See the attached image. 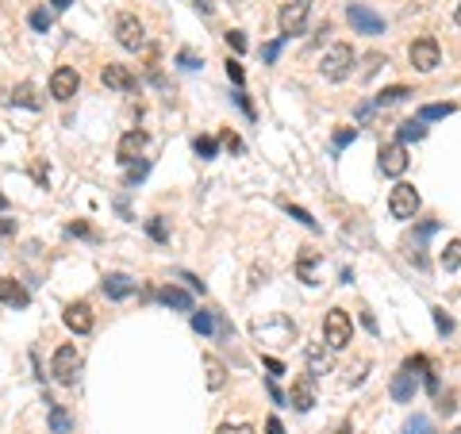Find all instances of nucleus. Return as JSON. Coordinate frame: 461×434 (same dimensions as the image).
Wrapping results in <instances>:
<instances>
[{"instance_id":"1","label":"nucleus","mask_w":461,"mask_h":434,"mask_svg":"<svg viewBox=\"0 0 461 434\" xmlns=\"http://www.w3.org/2000/svg\"><path fill=\"white\" fill-rule=\"evenodd\" d=\"M50 373H54L58 384L74 388L77 376H81V354H77V346H58L54 358H50Z\"/></svg>"},{"instance_id":"2","label":"nucleus","mask_w":461,"mask_h":434,"mask_svg":"<svg viewBox=\"0 0 461 434\" xmlns=\"http://www.w3.org/2000/svg\"><path fill=\"white\" fill-rule=\"evenodd\" d=\"M350 338H354V323H350V315H346L342 308H330L327 315H323V342H327L330 350H342Z\"/></svg>"},{"instance_id":"3","label":"nucleus","mask_w":461,"mask_h":434,"mask_svg":"<svg viewBox=\"0 0 461 434\" xmlns=\"http://www.w3.org/2000/svg\"><path fill=\"white\" fill-rule=\"evenodd\" d=\"M350 66H354V46H350V42H335V46L323 54L319 73L327 77V81H342V77L350 73Z\"/></svg>"},{"instance_id":"4","label":"nucleus","mask_w":461,"mask_h":434,"mask_svg":"<svg viewBox=\"0 0 461 434\" xmlns=\"http://www.w3.org/2000/svg\"><path fill=\"white\" fill-rule=\"evenodd\" d=\"M419 192H415V184L400 181L392 189V196H388V211H392V219H415V211H419Z\"/></svg>"},{"instance_id":"5","label":"nucleus","mask_w":461,"mask_h":434,"mask_svg":"<svg viewBox=\"0 0 461 434\" xmlns=\"http://www.w3.org/2000/svg\"><path fill=\"white\" fill-rule=\"evenodd\" d=\"M312 4H315V0H288L285 8H280V35H285V39H292V35L304 31Z\"/></svg>"},{"instance_id":"6","label":"nucleus","mask_w":461,"mask_h":434,"mask_svg":"<svg viewBox=\"0 0 461 434\" xmlns=\"http://www.w3.org/2000/svg\"><path fill=\"white\" fill-rule=\"evenodd\" d=\"M115 39H119V46L124 51H142L146 46V27L139 24V16H119L115 19Z\"/></svg>"},{"instance_id":"7","label":"nucleus","mask_w":461,"mask_h":434,"mask_svg":"<svg viewBox=\"0 0 461 434\" xmlns=\"http://www.w3.org/2000/svg\"><path fill=\"white\" fill-rule=\"evenodd\" d=\"M408 58H412V66L419 69V73H430V69L438 66V58H442V51H438V42L435 39H415L412 46H408Z\"/></svg>"},{"instance_id":"8","label":"nucleus","mask_w":461,"mask_h":434,"mask_svg":"<svg viewBox=\"0 0 461 434\" xmlns=\"http://www.w3.org/2000/svg\"><path fill=\"white\" fill-rule=\"evenodd\" d=\"M77 85H81V77H77L74 66H58L54 73H50V96H54V101H74Z\"/></svg>"},{"instance_id":"9","label":"nucleus","mask_w":461,"mask_h":434,"mask_svg":"<svg viewBox=\"0 0 461 434\" xmlns=\"http://www.w3.org/2000/svg\"><path fill=\"white\" fill-rule=\"evenodd\" d=\"M380 173L385 177H403V169H408V150H403V142H388V146H380Z\"/></svg>"},{"instance_id":"10","label":"nucleus","mask_w":461,"mask_h":434,"mask_svg":"<svg viewBox=\"0 0 461 434\" xmlns=\"http://www.w3.org/2000/svg\"><path fill=\"white\" fill-rule=\"evenodd\" d=\"M100 81L108 85V89H115V92H135L139 89V81H135V73L127 66H115V62H108L104 69H100Z\"/></svg>"},{"instance_id":"11","label":"nucleus","mask_w":461,"mask_h":434,"mask_svg":"<svg viewBox=\"0 0 461 434\" xmlns=\"http://www.w3.org/2000/svg\"><path fill=\"white\" fill-rule=\"evenodd\" d=\"M288 403H292L296 411H312L315 408V376L312 373H304V376H296V381H292Z\"/></svg>"},{"instance_id":"12","label":"nucleus","mask_w":461,"mask_h":434,"mask_svg":"<svg viewBox=\"0 0 461 434\" xmlns=\"http://www.w3.org/2000/svg\"><path fill=\"white\" fill-rule=\"evenodd\" d=\"M346 16H350V24H354L362 35H385V19H380L373 8H365V4H350Z\"/></svg>"},{"instance_id":"13","label":"nucleus","mask_w":461,"mask_h":434,"mask_svg":"<svg viewBox=\"0 0 461 434\" xmlns=\"http://www.w3.org/2000/svg\"><path fill=\"white\" fill-rule=\"evenodd\" d=\"M142 150H146V134L142 131H127L124 139H119V146H115V154H119L124 166H135V162L142 158Z\"/></svg>"},{"instance_id":"14","label":"nucleus","mask_w":461,"mask_h":434,"mask_svg":"<svg viewBox=\"0 0 461 434\" xmlns=\"http://www.w3.org/2000/svg\"><path fill=\"white\" fill-rule=\"evenodd\" d=\"M304 358H308V373H312V376H323V373H330V369H335V354H330V346L312 342L304 350Z\"/></svg>"},{"instance_id":"15","label":"nucleus","mask_w":461,"mask_h":434,"mask_svg":"<svg viewBox=\"0 0 461 434\" xmlns=\"http://www.w3.org/2000/svg\"><path fill=\"white\" fill-rule=\"evenodd\" d=\"M0 304H8V308H27V304H31V293H27L16 277H0Z\"/></svg>"},{"instance_id":"16","label":"nucleus","mask_w":461,"mask_h":434,"mask_svg":"<svg viewBox=\"0 0 461 434\" xmlns=\"http://www.w3.org/2000/svg\"><path fill=\"white\" fill-rule=\"evenodd\" d=\"M62 319H66V327H69V331H74V334H89L92 331V308H89V304H69V308L66 311H62Z\"/></svg>"},{"instance_id":"17","label":"nucleus","mask_w":461,"mask_h":434,"mask_svg":"<svg viewBox=\"0 0 461 434\" xmlns=\"http://www.w3.org/2000/svg\"><path fill=\"white\" fill-rule=\"evenodd\" d=\"M392 400L396 403H412L415 400V373H408V369H400V373L392 376Z\"/></svg>"},{"instance_id":"18","label":"nucleus","mask_w":461,"mask_h":434,"mask_svg":"<svg viewBox=\"0 0 461 434\" xmlns=\"http://www.w3.org/2000/svg\"><path fill=\"white\" fill-rule=\"evenodd\" d=\"M131 293H135V281L127 273H108L104 277V296H112V300H127Z\"/></svg>"},{"instance_id":"19","label":"nucleus","mask_w":461,"mask_h":434,"mask_svg":"<svg viewBox=\"0 0 461 434\" xmlns=\"http://www.w3.org/2000/svg\"><path fill=\"white\" fill-rule=\"evenodd\" d=\"M158 300H162L165 308H177V311H192V296L185 293V288H177V284H165V288H158Z\"/></svg>"},{"instance_id":"20","label":"nucleus","mask_w":461,"mask_h":434,"mask_svg":"<svg viewBox=\"0 0 461 434\" xmlns=\"http://www.w3.org/2000/svg\"><path fill=\"white\" fill-rule=\"evenodd\" d=\"M296 273H300V281H304V284H319V254H315V250H300Z\"/></svg>"},{"instance_id":"21","label":"nucleus","mask_w":461,"mask_h":434,"mask_svg":"<svg viewBox=\"0 0 461 434\" xmlns=\"http://www.w3.org/2000/svg\"><path fill=\"white\" fill-rule=\"evenodd\" d=\"M423 134H427V123H423V119H403V123L396 127V139L400 142H419Z\"/></svg>"},{"instance_id":"22","label":"nucleus","mask_w":461,"mask_h":434,"mask_svg":"<svg viewBox=\"0 0 461 434\" xmlns=\"http://www.w3.org/2000/svg\"><path fill=\"white\" fill-rule=\"evenodd\" d=\"M204 369H208V388H212V392L227 384V369H223L219 358H212V354H208V358H204Z\"/></svg>"},{"instance_id":"23","label":"nucleus","mask_w":461,"mask_h":434,"mask_svg":"<svg viewBox=\"0 0 461 434\" xmlns=\"http://www.w3.org/2000/svg\"><path fill=\"white\" fill-rule=\"evenodd\" d=\"M50 431H54V434H69V431H74L69 411L62 408V403H50Z\"/></svg>"},{"instance_id":"24","label":"nucleus","mask_w":461,"mask_h":434,"mask_svg":"<svg viewBox=\"0 0 461 434\" xmlns=\"http://www.w3.org/2000/svg\"><path fill=\"white\" fill-rule=\"evenodd\" d=\"M215 327H219L215 311H192V331L196 334H215Z\"/></svg>"},{"instance_id":"25","label":"nucleus","mask_w":461,"mask_h":434,"mask_svg":"<svg viewBox=\"0 0 461 434\" xmlns=\"http://www.w3.org/2000/svg\"><path fill=\"white\" fill-rule=\"evenodd\" d=\"M12 104H19V108H35V112L42 108V101L35 96V89H31V85H19V89L12 92Z\"/></svg>"},{"instance_id":"26","label":"nucleus","mask_w":461,"mask_h":434,"mask_svg":"<svg viewBox=\"0 0 461 434\" xmlns=\"http://www.w3.org/2000/svg\"><path fill=\"white\" fill-rule=\"evenodd\" d=\"M403 96H412V89H408V85H392V89H385L377 96V104H380V108H388V104H400Z\"/></svg>"},{"instance_id":"27","label":"nucleus","mask_w":461,"mask_h":434,"mask_svg":"<svg viewBox=\"0 0 461 434\" xmlns=\"http://www.w3.org/2000/svg\"><path fill=\"white\" fill-rule=\"evenodd\" d=\"M400 434H435V426H430L427 415H412L408 423L400 426Z\"/></svg>"},{"instance_id":"28","label":"nucleus","mask_w":461,"mask_h":434,"mask_svg":"<svg viewBox=\"0 0 461 434\" xmlns=\"http://www.w3.org/2000/svg\"><path fill=\"white\" fill-rule=\"evenodd\" d=\"M446 116H453V104H427V108H419V116L415 119H446Z\"/></svg>"},{"instance_id":"29","label":"nucleus","mask_w":461,"mask_h":434,"mask_svg":"<svg viewBox=\"0 0 461 434\" xmlns=\"http://www.w3.org/2000/svg\"><path fill=\"white\" fill-rule=\"evenodd\" d=\"M458 266H461V238H453L442 250V269H458Z\"/></svg>"},{"instance_id":"30","label":"nucleus","mask_w":461,"mask_h":434,"mask_svg":"<svg viewBox=\"0 0 461 434\" xmlns=\"http://www.w3.org/2000/svg\"><path fill=\"white\" fill-rule=\"evenodd\" d=\"M192 150H196L200 158H215V150H219V142H215L212 134H200V139L192 142Z\"/></svg>"},{"instance_id":"31","label":"nucleus","mask_w":461,"mask_h":434,"mask_svg":"<svg viewBox=\"0 0 461 434\" xmlns=\"http://www.w3.org/2000/svg\"><path fill=\"white\" fill-rule=\"evenodd\" d=\"M285 211H288V216H292V219H300V223H304L308 231H315V227H319V223H315V219H312V211H304V208H300V204H288V200H285Z\"/></svg>"},{"instance_id":"32","label":"nucleus","mask_w":461,"mask_h":434,"mask_svg":"<svg viewBox=\"0 0 461 434\" xmlns=\"http://www.w3.org/2000/svg\"><path fill=\"white\" fill-rule=\"evenodd\" d=\"M31 27L35 31H50V27H54V16H50L47 8H35L31 12Z\"/></svg>"},{"instance_id":"33","label":"nucleus","mask_w":461,"mask_h":434,"mask_svg":"<svg viewBox=\"0 0 461 434\" xmlns=\"http://www.w3.org/2000/svg\"><path fill=\"white\" fill-rule=\"evenodd\" d=\"M146 231H150V238H154V243H169V231H165V223L162 219H146Z\"/></svg>"},{"instance_id":"34","label":"nucleus","mask_w":461,"mask_h":434,"mask_svg":"<svg viewBox=\"0 0 461 434\" xmlns=\"http://www.w3.org/2000/svg\"><path fill=\"white\" fill-rule=\"evenodd\" d=\"M285 35H280V39H273V42H265V46H262V58L265 62H277V54H280V46H285Z\"/></svg>"},{"instance_id":"35","label":"nucleus","mask_w":461,"mask_h":434,"mask_svg":"<svg viewBox=\"0 0 461 434\" xmlns=\"http://www.w3.org/2000/svg\"><path fill=\"white\" fill-rule=\"evenodd\" d=\"M227 77H230V81H235V85H239V89H242V81H246V73H242V62H239V58H227Z\"/></svg>"},{"instance_id":"36","label":"nucleus","mask_w":461,"mask_h":434,"mask_svg":"<svg viewBox=\"0 0 461 434\" xmlns=\"http://www.w3.org/2000/svg\"><path fill=\"white\" fill-rule=\"evenodd\" d=\"M430 315H435V327H438V334H450V331H453V319L446 315V311H438V308H435V311H430Z\"/></svg>"},{"instance_id":"37","label":"nucleus","mask_w":461,"mask_h":434,"mask_svg":"<svg viewBox=\"0 0 461 434\" xmlns=\"http://www.w3.org/2000/svg\"><path fill=\"white\" fill-rule=\"evenodd\" d=\"M354 139H358V127H342V131L335 134V146H338V150H342V146H350V142H354Z\"/></svg>"},{"instance_id":"38","label":"nucleus","mask_w":461,"mask_h":434,"mask_svg":"<svg viewBox=\"0 0 461 434\" xmlns=\"http://www.w3.org/2000/svg\"><path fill=\"white\" fill-rule=\"evenodd\" d=\"M219 434H254V426L250 423H223Z\"/></svg>"},{"instance_id":"39","label":"nucleus","mask_w":461,"mask_h":434,"mask_svg":"<svg viewBox=\"0 0 461 434\" xmlns=\"http://www.w3.org/2000/svg\"><path fill=\"white\" fill-rule=\"evenodd\" d=\"M380 62H385V58H380V54H365V66H362V77H373V73H377V66H380Z\"/></svg>"},{"instance_id":"40","label":"nucleus","mask_w":461,"mask_h":434,"mask_svg":"<svg viewBox=\"0 0 461 434\" xmlns=\"http://www.w3.org/2000/svg\"><path fill=\"white\" fill-rule=\"evenodd\" d=\"M177 66H181V69H196L200 58H196L192 51H181V54H177Z\"/></svg>"},{"instance_id":"41","label":"nucleus","mask_w":461,"mask_h":434,"mask_svg":"<svg viewBox=\"0 0 461 434\" xmlns=\"http://www.w3.org/2000/svg\"><path fill=\"white\" fill-rule=\"evenodd\" d=\"M227 42H230V51H246V35H242V31H227Z\"/></svg>"},{"instance_id":"42","label":"nucleus","mask_w":461,"mask_h":434,"mask_svg":"<svg viewBox=\"0 0 461 434\" xmlns=\"http://www.w3.org/2000/svg\"><path fill=\"white\" fill-rule=\"evenodd\" d=\"M146 169H150L146 162H139V166H127V181H131V184L142 181V177H146Z\"/></svg>"},{"instance_id":"43","label":"nucleus","mask_w":461,"mask_h":434,"mask_svg":"<svg viewBox=\"0 0 461 434\" xmlns=\"http://www.w3.org/2000/svg\"><path fill=\"white\" fill-rule=\"evenodd\" d=\"M223 146H227V150H235V154H239V150H242V139H239V134H235V131H223Z\"/></svg>"},{"instance_id":"44","label":"nucleus","mask_w":461,"mask_h":434,"mask_svg":"<svg viewBox=\"0 0 461 434\" xmlns=\"http://www.w3.org/2000/svg\"><path fill=\"white\" fill-rule=\"evenodd\" d=\"M235 104H239V108H242V112H246V116H250V119H254V104H250V96H246V92H242V89H239V92H235Z\"/></svg>"},{"instance_id":"45","label":"nucleus","mask_w":461,"mask_h":434,"mask_svg":"<svg viewBox=\"0 0 461 434\" xmlns=\"http://www.w3.org/2000/svg\"><path fill=\"white\" fill-rule=\"evenodd\" d=\"M265 369H269V376H280V373H285V365H280L277 358H265Z\"/></svg>"},{"instance_id":"46","label":"nucleus","mask_w":461,"mask_h":434,"mask_svg":"<svg viewBox=\"0 0 461 434\" xmlns=\"http://www.w3.org/2000/svg\"><path fill=\"white\" fill-rule=\"evenodd\" d=\"M265 434H285V426H280V419H277V415H273L269 423H265Z\"/></svg>"},{"instance_id":"47","label":"nucleus","mask_w":461,"mask_h":434,"mask_svg":"<svg viewBox=\"0 0 461 434\" xmlns=\"http://www.w3.org/2000/svg\"><path fill=\"white\" fill-rule=\"evenodd\" d=\"M453 408H458V403H453V396H442V403H438V411H442V415H450Z\"/></svg>"},{"instance_id":"48","label":"nucleus","mask_w":461,"mask_h":434,"mask_svg":"<svg viewBox=\"0 0 461 434\" xmlns=\"http://www.w3.org/2000/svg\"><path fill=\"white\" fill-rule=\"evenodd\" d=\"M0 234H16V223H12V219H0Z\"/></svg>"},{"instance_id":"49","label":"nucleus","mask_w":461,"mask_h":434,"mask_svg":"<svg viewBox=\"0 0 461 434\" xmlns=\"http://www.w3.org/2000/svg\"><path fill=\"white\" fill-rule=\"evenodd\" d=\"M192 4H196V8L204 12V16H212V4H208V0H192Z\"/></svg>"},{"instance_id":"50","label":"nucleus","mask_w":461,"mask_h":434,"mask_svg":"<svg viewBox=\"0 0 461 434\" xmlns=\"http://www.w3.org/2000/svg\"><path fill=\"white\" fill-rule=\"evenodd\" d=\"M50 4H54V8H58V12H66V8H69V4H74V0H50Z\"/></svg>"},{"instance_id":"51","label":"nucleus","mask_w":461,"mask_h":434,"mask_svg":"<svg viewBox=\"0 0 461 434\" xmlns=\"http://www.w3.org/2000/svg\"><path fill=\"white\" fill-rule=\"evenodd\" d=\"M8 208H12V200L4 196V192H0V211H8Z\"/></svg>"},{"instance_id":"52","label":"nucleus","mask_w":461,"mask_h":434,"mask_svg":"<svg viewBox=\"0 0 461 434\" xmlns=\"http://www.w3.org/2000/svg\"><path fill=\"white\" fill-rule=\"evenodd\" d=\"M335 434H350V426H346V423H342V426H338V431H335Z\"/></svg>"},{"instance_id":"53","label":"nucleus","mask_w":461,"mask_h":434,"mask_svg":"<svg viewBox=\"0 0 461 434\" xmlns=\"http://www.w3.org/2000/svg\"><path fill=\"white\" fill-rule=\"evenodd\" d=\"M458 27H461V4H458Z\"/></svg>"},{"instance_id":"54","label":"nucleus","mask_w":461,"mask_h":434,"mask_svg":"<svg viewBox=\"0 0 461 434\" xmlns=\"http://www.w3.org/2000/svg\"><path fill=\"white\" fill-rule=\"evenodd\" d=\"M450 434H461V426H453V431H450Z\"/></svg>"}]
</instances>
